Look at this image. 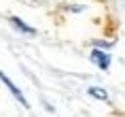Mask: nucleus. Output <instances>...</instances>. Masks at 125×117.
Returning <instances> with one entry per match:
<instances>
[{
	"mask_svg": "<svg viewBox=\"0 0 125 117\" xmlns=\"http://www.w3.org/2000/svg\"><path fill=\"white\" fill-rule=\"evenodd\" d=\"M0 81H2V83H4V87H7V90L11 91V94H13V98L17 100V102H19V104H23L26 109H30V102L26 100V96H23V91H21L19 87H17V85H15L13 81H11V79L7 77V72H2V70H0Z\"/></svg>",
	"mask_w": 125,
	"mask_h": 117,
	"instance_id": "nucleus-1",
	"label": "nucleus"
},
{
	"mask_svg": "<svg viewBox=\"0 0 125 117\" xmlns=\"http://www.w3.org/2000/svg\"><path fill=\"white\" fill-rule=\"evenodd\" d=\"M91 62L98 66V68H102V70H108V68H110V55L106 51H102L100 47H93L91 49Z\"/></svg>",
	"mask_w": 125,
	"mask_h": 117,
	"instance_id": "nucleus-2",
	"label": "nucleus"
},
{
	"mask_svg": "<svg viewBox=\"0 0 125 117\" xmlns=\"http://www.w3.org/2000/svg\"><path fill=\"white\" fill-rule=\"evenodd\" d=\"M9 21H11V26H15L19 32H23V34H30V36H36V34H38V32H36V28H32L30 24H26L23 19L15 17V15H13V17H9Z\"/></svg>",
	"mask_w": 125,
	"mask_h": 117,
	"instance_id": "nucleus-3",
	"label": "nucleus"
},
{
	"mask_svg": "<svg viewBox=\"0 0 125 117\" xmlns=\"http://www.w3.org/2000/svg\"><path fill=\"white\" fill-rule=\"evenodd\" d=\"M87 94H89V96L91 98H95V100H108V91L106 90H102V87H89V90H87Z\"/></svg>",
	"mask_w": 125,
	"mask_h": 117,
	"instance_id": "nucleus-4",
	"label": "nucleus"
},
{
	"mask_svg": "<svg viewBox=\"0 0 125 117\" xmlns=\"http://www.w3.org/2000/svg\"><path fill=\"white\" fill-rule=\"evenodd\" d=\"M93 45H95V47H100V49H110V43H104V40H95V43H93Z\"/></svg>",
	"mask_w": 125,
	"mask_h": 117,
	"instance_id": "nucleus-5",
	"label": "nucleus"
},
{
	"mask_svg": "<svg viewBox=\"0 0 125 117\" xmlns=\"http://www.w3.org/2000/svg\"><path fill=\"white\" fill-rule=\"evenodd\" d=\"M42 106H45V109L49 111V113H53V111H55V109H53V106H51V104H49V102H42Z\"/></svg>",
	"mask_w": 125,
	"mask_h": 117,
	"instance_id": "nucleus-6",
	"label": "nucleus"
}]
</instances>
